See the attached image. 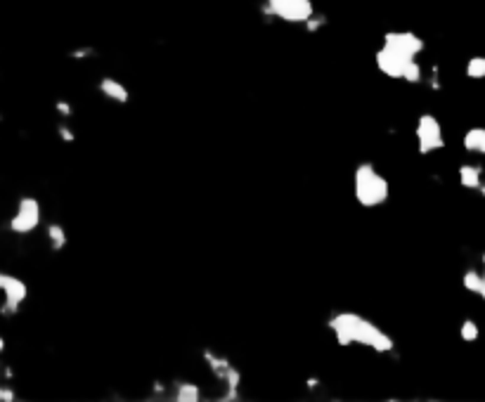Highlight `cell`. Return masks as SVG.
<instances>
[{"label": "cell", "mask_w": 485, "mask_h": 402, "mask_svg": "<svg viewBox=\"0 0 485 402\" xmlns=\"http://www.w3.org/2000/svg\"><path fill=\"white\" fill-rule=\"evenodd\" d=\"M329 329L334 332L339 346H362L374 350V353H393L396 350V341L384 329L370 322L367 317L353 313V310L336 313L329 320Z\"/></svg>", "instance_id": "1"}, {"label": "cell", "mask_w": 485, "mask_h": 402, "mask_svg": "<svg viewBox=\"0 0 485 402\" xmlns=\"http://www.w3.org/2000/svg\"><path fill=\"white\" fill-rule=\"evenodd\" d=\"M353 194L362 209H377L388 201L391 185L372 164H360L353 173Z\"/></svg>", "instance_id": "2"}, {"label": "cell", "mask_w": 485, "mask_h": 402, "mask_svg": "<svg viewBox=\"0 0 485 402\" xmlns=\"http://www.w3.org/2000/svg\"><path fill=\"white\" fill-rule=\"evenodd\" d=\"M268 12L287 24H308L315 17L313 0H268Z\"/></svg>", "instance_id": "3"}, {"label": "cell", "mask_w": 485, "mask_h": 402, "mask_svg": "<svg viewBox=\"0 0 485 402\" xmlns=\"http://www.w3.org/2000/svg\"><path fill=\"white\" fill-rule=\"evenodd\" d=\"M415 138H417L419 154H433V152H438V149L445 147L443 126L433 114L419 116L417 126H415Z\"/></svg>", "instance_id": "4"}, {"label": "cell", "mask_w": 485, "mask_h": 402, "mask_svg": "<svg viewBox=\"0 0 485 402\" xmlns=\"http://www.w3.org/2000/svg\"><path fill=\"white\" fill-rule=\"evenodd\" d=\"M41 223V204L34 197H22L19 199L17 213L10 220V230L17 232V235H29L34 232Z\"/></svg>", "instance_id": "5"}, {"label": "cell", "mask_w": 485, "mask_h": 402, "mask_svg": "<svg viewBox=\"0 0 485 402\" xmlns=\"http://www.w3.org/2000/svg\"><path fill=\"white\" fill-rule=\"evenodd\" d=\"M374 60H377V69L384 76H388V79H405L407 67L415 62L412 57L398 53V50L388 48V45H381V48L377 50V57H374Z\"/></svg>", "instance_id": "6"}, {"label": "cell", "mask_w": 485, "mask_h": 402, "mask_svg": "<svg viewBox=\"0 0 485 402\" xmlns=\"http://www.w3.org/2000/svg\"><path fill=\"white\" fill-rule=\"evenodd\" d=\"M381 45H388V48L398 50V53L412 57V60H417V57L422 55L424 48H426L424 38L417 36L415 31H388Z\"/></svg>", "instance_id": "7"}, {"label": "cell", "mask_w": 485, "mask_h": 402, "mask_svg": "<svg viewBox=\"0 0 485 402\" xmlns=\"http://www.w3.org/2000/svg\"><path fill=\"white\" fill-rule=\"evenodd\" d=\"M0 291L5 294V308L3 313H17L19 306L27 301L29 289L19 277L15 275H3V284H0Z\"/></svg>", "instance_id": "8"}, {"label": "cell", "mask_w": 485, "mask_h": 402, "mask_svg": "<svg viewBox=\"0 0 485 402\" xmlns=\"http://www.w3.org/2000/svg\"><path fill=\"white\" fill-rule=\"evenodd\" d=\"M100 93L107 97V100H112V102H119V105H126L128 100H131V93H128V88L124 86L121 81H116V79H102L100 81Z\"/></svg>", "instance_id": "9"}, {"label": "cell", "mask_w": 485, "mask_h": 402, "mask_svg": "<svg viewBox=\"0 0 485 402\" xmlns=\"http://www.w3.org/2000/svg\"><path fill=\"white\" fill-rule=\"evenodd\" d=\"M483 171L478 166H459V183H462V187H467V190H481L483 187Z\"/></svg>", "instance_id": "10"}, {"label": "cell", "mask_w": 485, "mask_h": 402, "mask_svg": "<svg viewBox=\"0 0 485 402\" xmlns=\"http://www.w3.org/2000/svg\"><path fill=\"white\" fill-rule=\"evenodd\" d=\"M464 149L471 154H483L485 157V128H469L464 133Z\"/></svg>", "instance_id": "11"}, {"label": "cell", "mask_w": 485, "mask_h": 402, "mask_svg": "<svg viewBox=\"0 0 485 402\" xmlns=\"http://www.w3.org/2000/svg\"><path fill=\"white\" fill-rule=\"evenodd\" d=\"M199 398H202V388H199L197 384H180L176 391H173V400L178 402H197Z\"/></svg>", "instance_id": "12"}, {"label": "cell", "mask_w": 485, "mask_h": 402, "mask_svg": "<svg viewBox=\"0 0 485 402\" xmlns=\"http://www.w3.org/2000/svg\"><path fill=\"white\" fill-rule=\"evenodd\" d=\"M462 284H464V289L471 291V294H478V296H481V289H483V272H478V270H467V272H464V277H462Z\"/></svg>", "instance_id": "13"}, {"label": "cell", "mask_w": 485, "mask_h": 402, "mask_svg": "<svg viewBox=\"0 0 485 402\" xmlns=\"http://www.w3.org/2000/svg\"><path fill=\"white\" fill-rule=\"evenodd\" d=\"M48 237H50V244H53V249L55 251H60L67 246V230L62 228L60 223H53L48 228Z\"/></svg>", "instance_id": "14"}, {"label": "cell", "mask_w": 485, "mask_h": 402, "mask_svg": "<svg viewBox=\"0 0 485 402\" xmlns=\"http://www.w3.org/2000/svg\"><path fill=\"white\" fill-rule=\"evenodd\" d=\"M467 76L469 79H476V81H481L485 79V57H471V60L467 62Z\"/></svg>", "instance_id": "15"}, {"label": "cell", "mask_w": 485, "mask_h": 402, "mask_svg": "<svg viewBox=\"0 0 485 402\" xmlns=\"http://www.w3.org/2000/svg\"><path fill=\"white\" fill-rule=\"evenodd\" d=\"M459 336H462V341L474 343L478 341V336H481V329H478V324L474 320H464L462 327H459Z\"/></svg>", "instance_id": "16"}, {"label": "cell", "mask_w": 485, "mask_h": 402, "mask_svg": "<svg viewBox=\"0 0 485 402\" xmlns=\"http://www.w3.org/2000/svg\"><path fill=\"white\" fill-rule=\"evenodd\" d=\"M403 81H407V83H419L422 81V67H419V62L415 60L410 64V67H407V71H405V79Z\"/></svg>", "instance_id": "17"}, {"label": "cell", "mask_w": 485, "mask_h": 402, "mask_svg": "<svg viewBox=\"0 0 485 402\" xmlns=\"http://www.w3.org/2000/svg\"><path fill=\"white\" fill-rule=\"evenodd\" d=\"M60 135H62V140H67V142H74V133H71L67 126H62V128H60Z\"/></svg>", "instance_id": "18"}, {"label": "cell", "mask_w": 485, "mask_h": 402, "mask_svg": "<svg viewBox=\"0 0 485 402\" xmlns=\"http://www.w3.org/2000/svg\"><path fill=\"white\" fill-rule=\"evenodd\" d=\"M55 107L60 109V114H64V116H69V114H71V105H67V102H57Z\"/></svg>", "instance_id": "19"}, {"label": "cell", "mask_w": 485, "mask_h": 402, "mask_svg": "<svg viewBox=\"0 0 485 402\" xmlns=\"http://www.w3.org/2000/svg\"><path fill=\"white\" fill-rule=\"evenodd\" d=\"M481 298L485 301V254H483V289H481Z\"/></svg>", "instance_id": "20"}, {"label": "cell", "mask_w": 485, "mask_h": 402, "mask_svg": "<svg viewBox=\"0 0 485 402\" xmlns=\"http://www.w3.org/2000/svg\"><path fill=\"white\" fill-rule=\"evenodd\" d=\"M3 348H5V341H3V336H0V353H3Z\"/></svg>", "instance_id": "21"}, {"label": "cell", "mask_w": 485, "mask_h": 402, "mask_svg": "<svg viewBox=\"0 0 485 402\" xmlns=\"http://www.w3.org/2000/svg\"><path fill=\"white\" fill-rule=\"evenodd\" d=\"M3 275H5V272H3V270H0V284H3Z\"/></svg>", "instance_id": "22"}, {"label": "cell", "mask_w": 485, "mask_h": 402, "mask_svg": "<svg viewBox=\"0 0 485 402\" xmlns=\"http://www.w3.org/2000/svg\"><path fill=\"white\" fill-rule=\"evenodd\" d=\"M0 400H3V386H0Z\"/></svg>", "instance_id": "23"}]
</instances>
